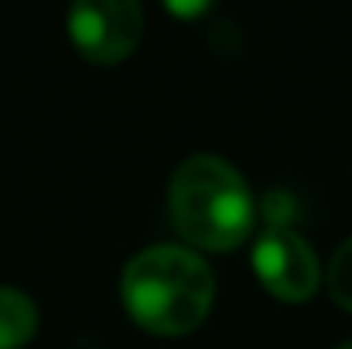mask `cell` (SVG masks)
<instances>
[{"label":"cell","mask_w":352,"mask_h":349,"mask_svg":"<svg viewBox=\"0 0 352 349\" xmlns=\"http://www.w3.org/2000/svg\"><path fill=\"white\" fill-rule=\"evenodd\" d=\"M120 298L140 329L154 336H185L206 322L216 302V274L192 246L151 243L126 260Z\"/></svg>","instance_id":"cell-1"},{"label":"cell","mask_w":352,"mask_h":349,"mask_svg":"<svg viewBox=\"0 0 352 349\" xmlns=\"http://www.w3.org/2000/svg\"><path fill=\"white\" fill-rule=\"evenodd\" d=\"M168 213L192 246L233 250L256 220V199L233 161L223 154H188L168 178Z\"/></svg>","instance_id":"cell-2"},{"label":"cell","mask_w":352,"mask_h":349,"mask_svg":"<svg viewBox=\"0 0 352 349\" xmlns=\"http://www.w3.org/2000/svg\"><path fill=\"white\" fill-rule=\"evenodd\" d=\"M69 34L89 62H123L144 38V7L137 0H76L69 7Z\"/></svg>","instance_id":"cell-3"},{"label":"cell","mask_w":352,"mask_h":349,"mask_svg":"<svg viewBox=\"0 0 352 349\" xmlns=\"http://www.w3.org/2000/svg\"><path fill=\"white\" fill-rule=\"evenodd\" d=\"M253 271L260 284L280 302H308L322 284L315 246L291 226H267L253 243Z\"/></svg>","instance_id":"cell-4"},{"label":"cell","mask_w":352,"mask_h":349,"mask_svg":"<svg viewBox=\"0 0 352 349\" xmlns=\"http://www.w3.org/2000/svg\"><path fill=\"white\" fill-rule=\"evenodd\" d=\"M38 332V305L28 291L0 284V349L28 346Z\"/></svg>","instance_id":"cell-5"},{"label":"cell","mask_w":352,"mask_h":349,"mask_svg":"<svg viewBox=\"0 0 352 349\" xmlns=\"http://www.w3.org/2000/svg\"><path fill=\"white\" fill-rule=\"evenodd\" d=\"M325 284H329V295L339 308L352 312V236L342 240L329 260V271H325Z\"/></svg>","instance_id":"cell-6"},{"label":"cell","mask_w":352,"mask_h":349,"mask_svg":"<svg viewBox=\"0 0 352 349\" xmlns=\"http://www.w3.org/2000/svg\"><path fill=\"white\" fill-rule=\"evenodd\" d=\"M263 213H267L270 226H287V220H291V213H294L291 195H287L284 189H274V192L267 195V202H263Z\"/></svg>","instance_id":"cell-7"},{"label":"cell","mask_w":352,"mask_h":349,"mask_svg":"<svg viewBox=\"0 0 352 349\" xmlns=\"http://www.w3.org/2000/svg\"><path fill=\"white\" fill-rule=\"evenodd\" d=\"M336 349H352V339H346V343H339Z\"/></svg>","instance_id":"cell-8"}]
</instances>
